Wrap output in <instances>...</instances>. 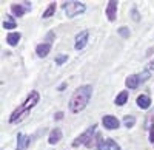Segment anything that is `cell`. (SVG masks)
<instances>
[{
  "label": "cell",
  "mask_w": 154,
  "mask_h": 150,
  "mask_svg": "<svg viewBox=\"0 0 154 150\" xmlns=\"http://www.w3.org/2000/svg\"><path fill=\"white\" fill-rule=\"evenodd\" d=\"M56 118H57V119H62V118H63V113H57Z\"/></svg>",
  "instance_id": "cell-25"
},
{
  "label": "cell",
  "mask_w": 154,
  "mask_h": 150,
  "mask_svg": "<svg viewBox=\"0 0 154 150\" xmlns=\"http://www.w3.org/2000/svg\"><path fill=\"white\" fill-rule=\"evenodd\" d=\"M97 141H99V145H97V150H108V147L111 145L109 144V139H106V141H103L100 138V136H97Z\"/></svg>",
  "instance_id": "cell-14"
},
{
  "label": "cell",
  "mask_w": 154,
  "mask_h": 150,
  "mask_svg": "<svg viewBox=\"0 0 154 150\" xmlns=\"http://www.w3.org/2000/svg\"><path fill=\"white\" fill-rule=\"evenodd\" d=\"M94 132H96V126H91L85 133H82L79 138H77L74 142H72V145L74 147H77V145H80V144H85L86 147H91V144H93V135H94Z\"/></svg>",
  "instance_id": "cell-3"
},
{
  "label": "cell",
  "mask_w": 154,
  "mask_h": 150,
  "mask_svg": "<svg viewBox=\"0 0 154 150\" xmlns=\"http://www.w3.org/2000/svg\"><path fill=\"white\" fill-rule=\"evenodd\" d=\"M126 99H128V93L126 91H122L117 97H116V104H117V105H123L126 102Z\"/></svg>",
  "instance_id": "cell-15"
},
{
  "label": "cell",
  "mask_w": 154,
  "mask_h": 150,
  "mask_svg": "<svg viewBox=\"0 0 154 150\" xmlns=\"http://www.w3.org/2000/svg\"><path fill=\"white\" fill-rule=\"evenodd\" d=\"M29 136H26V135H23V133H19V136H17V148L19 150H26V147H28V144H29Z\"/></svg>",
  "instance_id": "cell-7"
},
{
  "label": "cell",
  "mask_w": 154,
  "mask_h": 150,
  "mask_svg": "<svg viewBox=\"0 0 154 150\" xmlns=\"http://www.w3.org/2000/svg\"><path fill=\"white\" fill-rule=\"evenodd\" d=\"M93 94V87L91 85H83L80 88H77L75 93L71 96L69 101V110L72 113H80L89 102V97Z\"/></svg>",
  "instance_id": "cell-1"
},
{
  "label": "cell",
  "mask_w": 154,
  "mask_h": 150,
  "mask_svg": "<svg viewBox=\"0 0 154 150\" xmlns=\"http://www.w3.org/2000/svg\"><path fill=\"white\" fill-rule=\"evenodd\" d=\"M35 51H37V54L40 56V57H45V56H48V53L51 51V43H49V42H48V43H40V45L37 46V49H35Z\"/></svg>",
  "instance_id": "cell-9"
},
{
  "label": "cell",
  "mask_w": 154,
  "mask_h": 150,
  "mask_svg": "<svg viewBox=\"0 0 154 150\" xmlns=\"http://www.w3.org/2000/svg\"><path fill=\"white\" fill-rule=\"evenodd\" d=\"M123 122H125V126L130 129V127H133L134 126V122H136V118L134 116H126L125 119H123Z\"/></svg>",
  "instance_id": "cell-18"
},
{
  "label": "cell",
  "mask_w": 154,
  "mask_h": 150,
  "mask_svg": "<svg viewBox=\"0 0 154 150\" xmlns=\"http://www.w3.org/2000/svg\"><path fill=\"white\" fill-rule=\"evenodd\" d=\"M102 122H103L105 129H108V130H114V129H117V127H119V119H117V118H114V116H111V115L103 116Z\"/></svg>",
  "instance_id": "cell-5"
},
{
  "label": "cell",
  "mask_w": 154,
  "mask_h": 150,
  "mask_svg": "<svg viewBox=\"0 0 154 150\" xmlns=\"http://www.w3.org/2000/svg\"><path fill=\"white\" fill-rule=\"evenodd\" d=\"M88 36H89L88 31H82L80 34H77V37H75V49H82L86 45Z\"/></svg>",
  "instance_id": "cell-6"
},
{
  "label": "cell",
  "mask_w": 154,
  "mask_h": 150,
  "mask_svg": "<svg viewBox=\"0 0 154 150\" xmlns=\"http://www.w3.org/2000/svg\"><path fill=\"white\" fill-rule=\"evenodd\" d=\"M149 141L151 142H154V126L151 127V130H149Z\"/></svg>",
  "instance_id": "cell-23"
},
{
  "label": "cell",
  "mask_w": 154,
  "mask_h": 150,
  "mask_svg": "<svg viewBox=\"0 0 154 150\" xmlns=\"http://www.w3.org/2000/svg\"><path fill=\"white\" fill-rule=\"evenodd\" d=\"M125 84H126L128 88H137V85H139V76H136V74H131L130 78H126Z\"/></svg>",
  "instance_id": "cell-12"
},
{
  "label": "cell",
  "mask_w": 154,
  "mask_h": 150,
  "mask_svg": "<svg viewBox=\"0 0 154 150\" xmlns=\"http://www.w3.org/2000/svg\"><path fill=\"white\" fill-rule=\"evenodd\" d=\"M148 78H149V73H148V71H143V73L139 76V81H146Z\"/></svg>",
  "instance_id": "cell-21"
},
{
  "label": "cell",
  "mask_w": 154,
  "mask_h": 150,
  "mask_svg": "<svg viewBox=\"0 0 154 150\" xmlns=\"http://www.w3.org/2000/svg\"><path fill=\"white\" fill-rule=\"evenodd\" d=\"M54 11H56V3H51V5L48 6V9H46V11L43 12V17H45V19L51 17V16L54 14Z\"/></svg>",
  "instance_id": "cell-17"
},
{
  "label": "cell",
  "mask_w": 154,
  "mask_h": 150,
  "mask_svg": "<svg viewBox=\"0 0 154 150\" xmlns=\"http://www.w3.org/2000/svg\"><path fill=\"white\" fill-rule=\"evenodd\" d=\"M149 68H151V70H154V60H152L151 64H149Z\"/></svg>",
  "instance_id": "cell-26"
},
{
  "label": "cell",
  "mask_w": 154,
  "mask_h": 150,
  "mask_svg": "<svg viewBox=\"0 0 154 150\" xmlns=\"http://www.w3.org/2000/svg\"><path fill=\"white\" fill-rule=\"evenodd\" d=\"M19 40H20V34H19V33H11V34L6 36V42H8L9 45H12V46L17 45Z\"/></svg>",
  "instance_id": "cell-13"
},
{
  "label": "cell",
  "mask_w": 154,
  "mask_h": 150,
  "mask_svg": "<svg viewBox=\"0 0 154 150\" xmlns=\"http://www.w3.org/2000/svg\"><path fill=\"white\" fill-rule=\"evenodd\" d=\"M137 105L140 107V108H148L149 105H151V99L146 96V94H142V96H139L137 97Z\"/></svg>",
  "instance_id": "cell-10"
},
{
  "label": "cell",
  "mask_w": 154,
  "mask_h": 150,
  "mask_svg": "<svg viewBox=\"0 0 154 150\" xmlns=\"http://www.w3.org/2000/svg\"><path fill=\"white\" fill-rule=\"evenodd\" d=\"M116 12H117V2L111 0V2H108V8H106V16L109 20L116 19Z\"/></svg>",
  "instance_id": "cell-8"
},
{
  "label": "cell",
  "mask_w": 154,
  "mask_h": 150,
  "mask_svg": "<svg viewBox=\"0 0 154 150\" xmlns=\"http://www.w3.org/2000/svg\"><path fill=\"white\" fill-rule=\"evenodd\" d=\"M11 11L14 12L16 16H23V12H25V8L22 5H12L11 6Z\"/></svg>",
  "instance_id": "cell-16"
},
{
  "label": "cell",
  "mask_w": 154,
  "mask_h": 150,
  "mask_svg": "<svg viewBox=\"0 0 154 150\" xmlns=\"http://www.w3.org/2000/svg\"><path fill=\"white\" fill-rule=\"evenodd\" d=\"M62 139V132L60 129H54L49 135V144H57L59 141Z\"/></svg>",
  "instance_id": "cell-11"
},
{
  "label": "cell",
  "mask_w": 154,
  "mask_h": 150,
  "mask_svg": "<svg viewBox=\"0 0 154 150\" xmlns=\"http://www.w3.org/2000/svg\"><path fill=\"white\" fill-rule=\"evenodd\" d=\"M37 102H38V93H37V91H32V93L28 96L26 101H25V104H23V105H20L17 110L12 111V115H11V118H9V122L20 121V119H22L25 115H28L29 108H32V107H34Z\"/></svg>",
  "instance_id": "cell-2"
},
{
  "label": "cell",
  "mask_w": 154,
  "mask_h": 150,
  "mask_svg": "<svg viewBox=\"0 0 154 150\" xmlns=\"http://www.w3.org/2000/svg\"><path fill=\"white\" fill-rule=\"evenodd\" d=\"M3 28H5V30H12V28H16V22L12 20V19H9L8 22H3Z\"/></svg>",
  "instance_id": "cell-19"
},
{
  "label": "cell",
  "mask_w": 154,
  "mask_h": 150,
  "mask_svg": "<svg viewBox=\"0 0 154 150\" xmlns=\"http://www.w3.org/2000/svg\"><path fill=\"white\" fill-rule=\"evenodd\" d=\"M66 59H68V56H66V54H60V56H57V57H56V64H57V65H62Z\"/></svg>",
  "instance_id": "cell-20"
},
{
  "label": "cell",
  "mask_w": 154,
  "mask_h": 150,
  "mask_svg": "<svg viewBox=\"0 0 154 150\" xmlns=\"http://www.w3.org/2000/svg\"><path fill=\"white\" fill-rule=\"evenodd\" d=\"M119 34L123 36V37H128V36H130V31H128L126 28H120V30H119Z\"/></svg>",
  "instance_id": "cell-22"
},
{
  "label": "cell",
  "mask_w": 154,
  "mask_h": 150,
  "mask_svg": "<svg viewBox=\"0 0 154 150\" xmlns=\"http://www.w3.org/2000/svg\"><path fill=\"white\" fill-rule=\"evenodd\" d=\"M63 9H65L68 17H75L77 14H80V12L85 11V5L80 2H66L63 5Z\"/></svg>",
  "instance_id": "cell-4"
},
{
  "label": "cell",
  "mask_w": 154,
  "mask_h": 150,
  "mask_svg": "<svg viewBox=\"0 0 154 150\" xmlns=\"http://www.w3.org/2000/svg\"><path fill=\"white\" fill-rule=\"evenodd\" d=\"M133 19H134V20H139V14H137L136 9H133Z\"/></svg>",
  "instance_id": "cell-24"
}]
</instances>
